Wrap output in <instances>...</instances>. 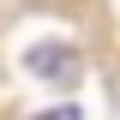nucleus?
<instances>
[{
    "instance_id": "2",
    "label": "nucleus",
    "mask_w": 120,
    "mask_h": 120,
    "mask_svg": "<svg viewBox=\"0 0 120 120\" xmlns=\"http://www.w3.org/2000/svg\"><path fill=\"white\" fill-rule=\"evenodd\" d=\"M36 120H84V114H78L72 102H60V108H48V114H36Z\"/></svg>"
},
{
    "instance_id": "1",
    "label": "nucleus",
    "mask_w": 120,
    "mask_h": 120,
    "mask_svg": "<svg viewBox=\"0 0 120 120\" xmlns=\"http://www.w3.org/2000/svg\"><path fill=\"white\" fill-rule=\"evenodd\" d=\"M36 78H72L78 72V60H72V48H60V42H42V48H30V60H24Z\"/></svg>"
}]
</instances>
